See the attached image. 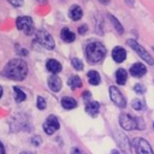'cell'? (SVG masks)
<instances>
[{
    "instance_id": "31",
    "label": "cell",
    "mask_w": 154,
    "mask_h": 154,
    "mask_svg": "<svg viewBox=\"0 0 154 154\" xmlns=\"http://www.w3.org/2000/svg\"><path fill=\"white\" fill-rule=\"evenodd\" d=\"M71 154H84V153H83L81 149H78V148H72Z\"/></svg>"
},
{
    "instance_id": "1",
    "label": "cell",
    "mask_w": 154,
    "mask_h": 154,
    "mask_svg": "<svg viewBox=\"0 0 154 154\" xmlns=\"http://www.w3.org/2000/svg\"><path fill=\"white\" fill-rule=\"evenodd\" d=\"M1 75L10 79L22 81L28 75V65L22 59H12L5 65Z\"/></svg>"
},
{
    "instance_id": "5",
    "label": "cell",
    "mask_w": 154,
    "mask_h": 154,
    "mask_svg": "<svg viewBox=\"0 0 154 154\" xmlns=\"http://www.w3.org/2000/svg\"><path fill=\"white\" fill-rule=\"evenodd\" d=\"M35 37H36V41L41 46H43L45 48H47V49H53L54 46H55L52 35L48 34L46 30H37L35 32Z\"/></svg>"
},
{
    "instance_id": "26",
    "label": "cell",
    "mask_w": 154,
    "mask_h": 154,
    "mask_svg": "<svg viewBox=\"0 0 154 154\" xmlns=\"http://www.w3.org/2000/svg\"><path fill=\"white\" fill-rule=\"evenodd\" d=\"M134 90H135L137 94H143V93L146 91V88H144L142 84H140V83H138V84H136V85L134 87Z\"/></svg>"
},
{
    "instance_id": "3",
    "label": "cell",
    "mask_w": 154,
    "mask_h": 154,
    "mask_svg": "<svg viewBox=\"0 0 154 154\" xmlns=\"http://www.w3.org/2000/svg\"><path fill=\"white\" fill-rule=\"evenodd\" d=\"M119 124L123 129L125 130H134V129H140L138 125H141V129H143L144 124L140 118H134L128 113H120L119 116Z\"/></svg>"
},
{
    "instance_id": "14",
    "label": "cell",
    "mask_w": 154,
    "mask_h": 154,
    "mask_svg": "<svg viewBox=\"0 0 154 154\" xmlns=\"http://www.w3.org/2000/svg\"><path fill=\"white\" fill-rule=\"evenodd\" d=\"M69 17H70L72 20H79V19L83 17V11H82L81 6H78V5L71 6V8H70V11H69Z\"/></svg>"
},
{
    "instance_id": "18",
    "label": "cell",
    "mask_w": 154,
    "mask_h": 154,
    "mask_svg": "<svg viewBox=\"0 0 154 154\" xmlns=\"http://www.w3.org/2000/svg\"><path fill=\"white\" fill-rule=\"evenodd\" d=\"M87 76H88V81H89V83H90L91 85H97V84H100L101 77H100V73H99L97 71L91 70V71L88 72Z\"/></svg>"
},
{
    "instance_id": "17",
    "label": "cell",
    "mask_w": 154,
    "mask_h": 154,
    "mask_svg": "<svg viewBox=\"0 0 154 154\" xmlns=\"http://www.w3.org/2000/svg\"><path fill=\"white\" fill-rule=\"evenodd\" d=\"M128 79V72L124 69H118L116 72V81L119 85H124Z\"/></svg>"
},
{
    "instance_id": "33",
    "label": "cell",
    "mask_w": 154,
    "mask_h": 154,
    "mask_svg": "<svg viewBox=\"0 0 154 154\" xmlns=\"http://www.w3.org/2000/svg\"><path fill=\"white\" fill-rule=\"evenodd\" d=\"M0 154H5V148H4V144L0 142Z\"/></svg>"
},
{
    "instance_id": "34",
    "label": "cell",
    "mask_w": 154,
    "mask_h": 154,
    "mask_svg": "<svg viewBox=\"0 0 154 154\" xmlns=\"http://www.w3.org/2000/svg\"><path fill=\"white\" fill-rule=\"evenodd\" d=\"M99 1H100V2L102 4V5H108V4L111 2L109 0H99Z\"/></svg>"
},
{
    "instance_id": "30",
    "label": "cell",
    "mask_w": 154,
    "mask_h": 154,
    "mask_svg": "<svg viewBox=\"0 0 154 154\" xmlns=\"http://www.w3.org/2000/svg\"><path fill=\"white\" fill-rule=\"evenodd\" d=\"M90 97H91L90 91H84V93H83V99H84V100H89Z\"/></svg>"
},
{
    "instance_id": "35",
    "label": "cell",
    "mask_w": 154,
    "mask_h": 154,
    "mask_svg": "<svg viewBox=\"0 0 154 154\" xmlns=\"http://www.w3.org/2000/svg\"><path fill=\"white\" fill-rule=\"evenodd\" d=\"M112 154H120V153H119V150H117V149H113V150H112Z\"/></svg>"
},
{
    "instance_id": "9",
    "label": "cell",
    "mask_w": 154,
    "mask_h": 154,
    "mask_svg": "<svg viewBox=\"0 0 154 154\" xmlns=\"http://www.w3.org/2000/svg\"><path fill=\"white\" fill-rule=\"evenodd\" d=\"M59 128H60V124H59V120L55 116H49L46 119V122L43 123V130L47 135L54 134Z\"/></svg>"
},
{
    "instance_id": "19",
    "label": "cell",
    "mask_w": 154,
    "mask_h": 154,
    "mask_svg": "<svg viewBox=\"0 0 154 154\" xmlns=\"http://www.w3.org/2000/svg\"><path fill=\"white\" fill-rule=\"evenodd\" d=\"M61 106L65 108V109H72L77 106V101L72 97H69V96H65L61 99Z\"/></svg>"
},
{
    "instance_id": "32",
    "label": "cell",
    "mask_w": 154,
    "mask_h": 154,
    "mask_svg": "<svg viewBox=\"0 0 154 154\" xmlns=\"http://www.w3.org/2000/svg\"><path fill=\"white\" fill-rule=\"evenodd\" d=\"M125 1V4L129 6V7H134V2H135V0H124Z\"/></svg>"
},
{
    "instance_id": "10",
    "label": "cell",
    "mask_w": 154,
    "mask_h": 154,
    "mask_svg": "<svg viewBox=\"0 0 154 154\" xmlns=\"http://www.w3.org/2000/svg\"><path fill=\"white\" fill-rule=\"evenodd\" d=\"M130 73L134 77H142L147 73V67L142 63H135L130 67Z\"/></svg>"
},
{
    "instance_id": "12",
    "label": "cell",
    "mask_w": 154,
    "mask_h": 154,
    "mask_svg": "<svg viewBox=\"0 0 154 154\" xmlns=\"http://www.w3.org/2000/svg\"><path fill=\"white\" fill-rule=\"evenodd\" d=\"M48 87H49V89L52 91H55V93L59 91L61 89V79L55 75L51 76L48 78Z\"/></svg>"
},
{
    "instance_id": "13",
    "label": "cell",
    "mask_w": 154,
    "mask_h": 154,
    "mask_svg": "<svg viewBox=\"0 0 154 154\" xmlns=\"http://www.w3.org/2000/svg\"><path fill=\"white\" fill-rule=\"evenodd\" d=\"M46 67H47V70H48L49 72H52L53 75L59 73V72L61 71V64H60L58 60H55V59H49V60L47 61V64H46Z\"/></svg>"
},
{
    "instance_id": "8",
    "label": "cell",
    "mask_w": 154,
    "mask_h": 154,
    "mask_svg": "<svg viewBox=\"0 0 154 154\" xmlns=\"http://www.w3.org/2000/svg\"><path fill=\"white\" fill-rule=\"evenodd\" d=\"M109 96H111L112 102L116 106H118L119 108H124L126 106V100L117 87H114V85L109 87Z\"/></svg>"
},
{
    "instance_id": "20",
    "label": "cell",
    "mask_w": 154,
    "mask_h": 154,
    "mask_svg": "<svg viewBox=\"0 0 154 154\" xmlns=\"http://www.w3.org/2000/svg\"><path fill=\"white\" fill-rule=\"evenodd\" d=\"M67 84H69V87L71 88V89H77V88H81L82 87V81H81V78L78 77V76H71L69 79H67Z\"/></svg>"
},
{
    "instance_id": "27",
    "label": "cell",
    "mask_w": 154,
    "mask_h": 154,
    "mask_svg": "<svg viewBox=\"0 0 154 154\" xmlns=\"http://www.w3.org/2000/svg\"><path fill=\"white\" fill-rule=\"evenodd\" d=\"M8 2H11L16 7H20L23 5V0H8Z\"/></svg>"
},
{
    "instance_id": "4",
    "label": "cell",
    "mask_w": 154,
    "mask_h": 154,
    "mask_svg": "<svg viewBox=\"0 0 154 154\" xmlns=\"http://www.w3.org/2000/svg\"><path fill=\"white\" fill-rule=\"evenodd\" d=\"M128 45L140 55V58L141 59H143L147 64H149V65H154V59L152 58V55L137 42V41H135V40H128Z\"/></svg>"
},
{
    "instance_id": "25",
    "label": "cell",
    "mask_w": 154,
    "mask_h": 154,
    "mask_svg": "<svg viewBox=\"0 0 154 154\" xmlns=\"http://www.w3.org/2000/svg\"><path fill=\"white\" fill-rule=\"evenodd\" d=\"M36 105H37V108H38V109H45V108H46V101H45V99H43L42 96H37V102H36Z\"/></svg>"
},
{
    "instance_id": "15",
    "label": "cell",
    "mask_w": 154,
    "mask_h": 154,
    "mask_svg": "<svg viewBox=\"0 0 154 154\" xmlns=\"http://www.w3.org/2000/svg\"><path fill=\"white\" fill-rule=\"evenodd\" d=\"M100 111V103L96 102V101H90L85 105V112L91 116V117H95Z\"/></svg>"
},
{
    "instance_id": "38",
    "label": "cell",
    "mask_w": 154,
    "mask_h": 154,
    "mask_svg": "<svg viewBox=\"0 0 154 154\" xmlns=\"http://www.w3.org/2000/svg\"><path fill=\"white\" fill-rule=\"evenodd\" d=\"M153 129H154V124H153Z\"/></svg>"
},
{
    "instance_id": "37",
    "label": "cell",
    "mask_w": 154,
    "mask_h": 154,
    "mask_svg": "<svg viewBox=\"0 0 154 154\" xmlns=\"http://www.w3.org/2000/svg\"><path fill=\"white\" fill-rule=\"evenodd\" d=\"M20 154H31V153H30V152H22Z\"/></svg>"
},
{
    "instance_id": "6",
    "label": "cell",
    "mask_w": 154,
    "mask_h": 154,
    "mask_svg": "<svg viewBox=\"0 0 154 154\" xmlns=\"http://www.w3.org/2000/svg\"><path fill=\"white\" fill-rule=\"evenodd\" d=\"M131 144H132V148L136 150L137 154H154L149 142L146 141L144 138L137 137V138L132 140Z\"/></svg>"
},
{
    "instance_id": "23",
    "label": "cell",
    "mask_w": 154,
    "mask_h": 154,
    "mask_svg": "<svg viewBox=\"0 0 154 154\" xmlns=\"http://www.w3.org/2000/svg\"><path fill=\"white\" fill-rule=\"evenodd\" d=\"M71 64H72L73 69L78 70V71L83 70V63H82V61H81L78 58H72V59H71Z\"/></svg>"
},
{
    "instance_id": "24",
    "label": "cell",
    "mask_w": 154,
    "mask_h": 154,
    "mask_svg": "<svg viewBox=\"0 0 154 154\" xmlns=\"http://www.w3.org/2000/svg\"><path fill=\"white\" fill-rule=\"evenodd\" d=\"M131 106H132V108L136 109V111H140V109L143 108V103H142V101H141L140 99H135V100H132Z\"/></svg>"
},
{
    "instance_id": "28",
    "label": "cell",
    "mask_w": 154,
    "mask_h": 154,
    "mask_svg": "<svg viewBox=\"0 0 154 154\" xmlns=\"http://www.w3.org/2000/svg\"><path fill=\"white\" fill-rule=\"evenodd\" d=\"M87 30H88V26H87V25H82V26L78 28V32H79L81 35H84Z\"/></svg>"
},
{
    "instance_id": "2",
    "label": "cell",
    "mask_w": 154,
    "mask_h": 154,
    "mask_svg": "<svg viewBox=\"0 0 154 154\" xmlns=\"http://www.w3.org/2000/svg\"><path fill=\"white\" fill-rule=\"evenodd\" d=\"M106 57V47L101 42H90L85 47V58L90 64L100 63Z\"/></svg>"
},
{
    "instance_id": "11",
    "label": "cell",
    "mask_w": 154,
    "mask_h": 154,
    "mask_svg": "<svg viewBox=\"0 0 154 154\" xmlns=\"http://www.w3.org/2000/svg\"><path fill=\"white\" fill-rule=\"evenodd\" d=\"M112 58H113V60L116 63H123L125 60V58H126V51L123 47L117 46L112 51Z\"/></svg>"
},
{
    "instance_id": "22",
    "label": "cell",
    "mask_w": 154,
    "mask_h": 154,
    "mask_svg": "<svg viewBox=\"0 0 154 154\" xmlns=\"http://www.w3.org/2000/svg\"><path fill=\"white\" fill-rule=\"evenodd\" d=\"M13 91H14V96H16V101L17 102H22V101H24L25 99H26V95H25V93L24 91H22L18 87H13Z\"/></svg>"
},
{
    "instance_id": "16",
    "label": "cell",
    "mask_w": 154,
    "mask_h": 154,
    "mask_svg": "<svg viewBox=\"0 0 154 154\" xmlns=\"http://www.w3.org/2000/svg\"><path fill=\"white\" fill-rule=\"evenodd\" d=\"M60 37H61V40L64 41V42H67V43H71V42H73L75 41V38H76V35L70 30V29H67V28H64L63 30H61V32H60Z\"/></svg>"
},
{
    "instance_id": "39",
    "label": "cell",
    "mask_w": 154,
    "mask_h": 154,
    "mask_svg": "<svg viewBox=\"0 0 154 154\" xmlns=\"http://www.w3.org/2000/svg\"><path fill=\"white\" fill-rule=\"evenodd\" d=\"M153 49H154V48H153Z\"/></svg>"
},
{
    "instance_id": "29",
    "label": "cell",
    "mask_w": 154,
    "mask_h": 154,
    "mask_svg": "<svg viewBox=\"0 0 154 154\" xmlns=\"http://www.w3.org/2000/svg\"><path fill=\"white\" fill-rule=\"evenodd\" d=\"M31 142H32L35 146H40V144H41V138H40L38 136H35V137L31 140Z\"/></svg>"
},
{
    "instance_id": "7",
    "label": "cell",
    "mask_w": 154,
    "mask_h": 154,
    "mask_svg": "<svg viewBox=\"0 0 154 154\" xmlns=\"http://www.w3.org/2000/svg\"><path fill=\"white\" fill-rule=\"evenodd\" d=\"M16 26L24 31L26 35H31L34 32V23H32V19L31 17H28V16H20L16 19Z\"/></svg>"
},
{
    "instance_id": "36",
    "label": "cell",
    "mask_w": 154,
    "mask_h": 154,
    "mask_svg": "<svg viewBox=\"0 0 154 154\" xmlns=\"http://www.w3.org/2000/svg\"><path fill=\"white\" fill-rule=\"evenodd\" d=\"M1 95H2V88H1V85H0V97H1Z\"/></svg>"
},
{
    "instance_id": "21",
    "label": "cell",
    "mask_w": 154,
    "mask_h": 154,
    "mask_svg": "<svg viewBox=\"0 0 154 154\" xmlns=\"http://www.w3.org/2000/svg\"><path fill=\"white\" fill-rule=\"evenodd\" d=\"M108 18H109V20H111V23H112V25H113V28L116 29V31L118 32V34H123L124 32V28H123V25L119 23V20L114 17V16H112V14H108Z\"/></svg>"
}]
</instances>
